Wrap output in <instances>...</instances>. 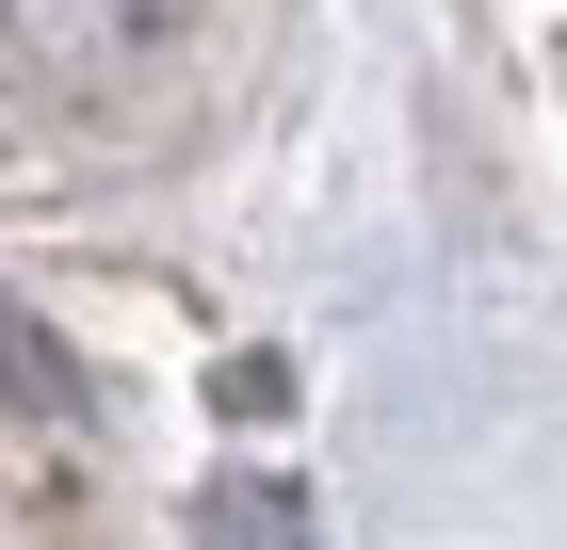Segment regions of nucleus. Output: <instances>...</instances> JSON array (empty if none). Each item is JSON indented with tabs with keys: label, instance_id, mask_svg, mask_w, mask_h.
<instances>
[{
	"label": "nucleus",
	"instance_id": "1",
	"mask_svg": "<svg viewBox=\"0 0 567 550\" xmlns=\"http://www.w3.org/2000/svg\"><path fill=\"white\" fill-rule=\"evenodd\" d=\"M163 17H178V0H17V33H33L49 65H131Z\"/></svg>",
	"mask_w": 567,
	"mask_h": 550
},
{
	"label": "nucleus",
	"instance_id": "2",
	"mask_svg": "<svg viewBox=\"0 0 567 550\" xmlns=\"http://www.w3.org/2000/svg\"><path fill=\"white\" fill-rule=\"evenodd\" d=\"M195 535H212V550H308V502H292V486H212Z\"/></svg>",
	"mask_w": 567,
	"mask_h": 550
}]
</instances>
